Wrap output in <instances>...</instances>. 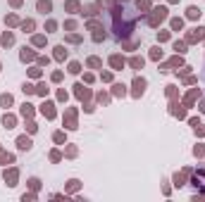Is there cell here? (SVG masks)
<instances>
[{"mask_svg": "<svg viewBox=\"0 0 205 202\" xmlns=\"http://www.w3.org/2000/svg\"><path fill=\"white\" fill-rule=\"evenodd\" d=\"M203 38H205V29H203V26L193 29V34L188 36V40H203Z\"/></svg>", "mask_w": 205, "mask_h": 202, "instance_id": "cell-7", "label": "cell"}, {"mask_svg": "<svg viewBox=\"0 0 205 202\" xmlns=\"http://www.w3.org/2000/svg\"><path fill=\"white\" fill-rule=\"evenodd\" d=\"M5 181H10L7 186H17V183H14V181H17V171H10V174L5 171Z\"/></svg>", "mask_w": 205, "mask_h": 202, "instance_id": "cell-13", "label": "cell"}, {"mask_svg": "<svg viewBox=\"0 0 205 202\" xmlns=\"http://www.w3.org/2000/svg\"><path fill=\"white\" fill-rule=\"evenodd\" d=\"M36 10L43 12V14H48V12L53 10V2H50V0H38V2H36Z\"/></svg>", "mask_w": 205, "mask_h": 202, "instance_id": "cell-5", "label": "cell"}, {"mask_svg": "<svg viewBox=\"0 0 205 202\" xmlns=\"http://www.w3.org/2000/svg\"><path fill=\"white\" fill-rule=\"evenodd\" d=\"M0 105H2V107H10V105H12V95H10V93H7V95H0Z\"/></svg>", "mask_w": 205, "mask_h": 202, "instance_id": "cell-15", "label": "cell"}, {"mask_svg": "<svg viewBox=\"0 0 205 202\" xmlns=\"http://www.w3.org/2000/svg\"><path fill=\"white\" fill-rule=\"evenodd\" d=\"M200 112H205V100H203V102H200Z\"/></svg>", "mask_w": 205, "mask_h": 202, "instance_id": "cell-39", "label": "cell"}, {"mask_svg": "<svg viewBox=\"0 0 205 202\" xmlns=\"http://www.w3.org/2000/svg\"><path fill=\"white\" fill-rule=\"evenodd\" d=\"M117 2H129V0H117Z\"/></svg>", "mask_w": 205, "mask_h": 202, "instance_id": "cell-40", "label": "cell"}, {"mask_svg": "<svg viewBox=\"0 0 205 202\" xmlns=\"http://www.w3.org/2000/svg\"><path fill=\"white\" fill-rule=\"evenodd\" d=\"M45 29H48V31H55V29H57V24H55V22H48V24H45Z\"/></svg>", "mask_w": 205, "mask_h": 202, "instance_id": "cell-34", "label": "cell"}, {"mask_svg": "<svg viewBox=\"0 0 205 202\" xmlns=\"http://www.w3.org/2000/svg\"><path fill=\"white\" fill-rule=\"evenodd\" d=\"M124 93H127V91H124V86H122V83H117V86H115V95H124Z\"/></svg>", "mask_w": 205, "mask_h": 202, "instance_id": "cell-27", "label": "cell"}, {"mask_svg": "<svg viewBox=\"0 0 205 202\" xmlns=\"http://www.w3.org/2000/svg\"><path fill=\"white\" fill-rule=\"evenodd\" d=\"M143 91H145V79H141V76H136L134 79V95H143Z\"/></svg>", "mask_w": 205, "mask_h": 202, "instance_id": "cell-3", "label": "cell"}, {"mask_svg": "<svg viewBox=\"0 0 205 202\" xmlns=\"http://www.w3.org/2000/svg\"><path fill=\"white\" fill-rule=\"evenodd\" d=\"M74 88H76V95H79V98H84V95H86V91H84V86H74Z\"/></svg>", "mask_w": 205, "mask_h": 202, "instance_id": "cell-33", "label": "cell"}, {"mask_svg": "<svg viewBox=\"0 0 205 202\" xmlns=\"http://www.w3.org/2000/svg\"><path fill=\"white\" fill-rule=\"evenodd\" d=\"M148 5H150V2H148V0H136V7H138V10H145V7H148Z\"/></svg>", "mask_w": 205, "mask_h": 202, "instance_id": "cell-28", "label": "cell"}, {"mask_svg": "<svg viewBox=\"0 0 205 202\" xmlns=\"http://www.w3.org/2000/svg\"><path fill=\"white\" fill-rule=\"evenodd\" d=\"M22 91H24V93H26V95H31V93H34L36 88H34V86H29V83H24V88H22Z\"/></svg>", "mask_w": 205, "mask_h": 202, "instance_id": "cell-30", "label": "cell"}, {"mask_svg": "<svg viewBox=\"0 0 205 202\" xmlns=\"http://www.w3.org/2000/svg\"><path fill=\"white\" fill-rule=\"evenodd\" d=\"M181 26H184L181 19H172V29H174V31H181Z\"/></svg>", "mask_w": 205, "mask_h": 202, "instance_id": "cell-19", "label": "cell"}, {"mask_svg": "<svg viewBox=\"0 0 205 202\" xmlns=\"http://www.w3.org/2000/svg\"><path fill=\"white\" fill-rule=\"evenodd\" d=\"M110 64H112L115 69H122L124 67V60H122L119 55H112V57H110Z\"/></svg>", "mask_w": 205, "mask_h": 202, "instance_id": "cell-9", "label": "cell"}, {"mask_svg": "<svg viewBox=\"0 0 205 202\" xmlns=\"http://www.w3.org/2000/svg\"><path fill=\"white\" fill-rule=\"evenodd\" d=\"M41 112H43V114H45V117H48V119H53V117H55V109H53V102H45V105H43V109H41Z\"/></svg>", "mask_w": 205, "mask_h": 202, "instance_id": "cell-8", "label": "cell"}, {"mask_svg": "<svg viewBox=\"0 0 205 202\" xmlns=\"http://www.w3.org/2000/svg\"><path fill=\"white\" fill-rule=\"evenodd\" d=\"M65 57H67V50H65L62 45H57V48H55V60H60V62H62Z\"/></svg>", "mask_w": 205, "mask_h": 202, "instance_id": "cell-11", "label": "cell"}, {"mask_svg": "<svg viewBox=\"0 0 205 202\" xmlns=\"http://www.w3.org/2000/svg\"><path fill=\"white\" fill-rule=\"evenodd\" d=\"M93 40H96V43H100V40H105V31H98V34H93Z\"/></svg>", "mask_w": 205, "mask_h": 202, "instance_id": "cell-23", "label": "cell"}, {"mask_svg": "<svg viewBox=\"0 0 205 202\" xmlns=\"http://www.w3.org/2000/svg\"><path fill=\"white\" fill-rule=\"evenodd\" d=\"M22 29H24V31H26V34H29V31H31V29H34V22H31V19H29V22H24V24H22Z\"/></svg>", "mask_w": 205, "mask_h": 202, "instance_id": "cell-25", "label": "cell"}, {"mask_svg": "<svg viewBox=\"0 0 205 202\" xmlns=\"http://www.w3.org/2000/svg\"><path fill=\"white\" fill-rule=\"evenodd\" d=\"M193 152H196V157H203V155H205V147H203V145H198Z\"/></svg>", "mask_w": 205, "mask_h": 202, "instance_id": "cell-31", "label": "cell"}, {"mask_svg": "<svg viewBox=\"0 0 205 202\" xmlns=\"http://www.w3.org/2000/svg\"><path fill=\"white\" fill-rule=\"evenodd\" d=\"M131 67L134 69H143V57H134V60H131Z\"/></svg>", "mask_w": 205, "mask_h": 202, "instance_id": "cell-17", "label": "cell"}, {"mask_svg": "<svg viewBox=\"0 0 205 202\" xmlns=\"http://www.w3.org/2000/svg\"><path fill=\"white\" fill-rule=\"evenodd\" d=\"M186 14H188V19H198V17H200V10H198V7H188Z\"/></svg>", "mask_w": 205, "mask_h": 202, "instance_id": "cell-12", "label": "cell"}, {"mask_svg": "<svg viewBox=\"0 0 205 202\" xmlns=\"http://www.w3.org/2000/svg\"><path fill=\"white\" fill-rule=\"evenodd\" d=\"M67 10H69V12H76V10H79V2H76V0H69V2H67Z\"/></svg>", "mask_w": 205, "mask_h": 202, "instance_id": "cell-20", "label": "cell"}, {"mask_svg": "<svg viewBox=\"0 0 205 202\" xmlns=\"http://www.w3.org/2000/svg\"><path fill=\"white\" fill-rule=\"evenodd\" d=\"M14 121H17V119H14L12 114H5V117H2V126H5V129H12Z\"/></svg>", "mask_w": 205, "mask_h": 202, "instance_id": "cell-10", "label": "cell"}, {"mask_svg": "<svg viewBox=\"0 0 205 202\" xmlns=\"http://www.w3.org/2000/svg\"><path fill=\"white\" fill-rule=\"evenodd\" d=\"M84 14L86 17H93V14H98V7L96 5H88V7H84Z\"/></svg>", "mask_w": 205, "mask_h": 202, "instance_id": "cell-14", "label": "cell"}, {"mask_svg": "<svg viewBox=\"0 0 205 202\" xmlns=\"http://www.w3.org/2000/svg\"><path fill=\"white\" fill-rule=\"evenodd\" d=\"M160 55H162V52H160V48H155V50L150 52V57H153V60H160Z\"/></svg>", "mask_w": 205, "mask_h": 202, "instance_id": "cell-32", "label": "cell"}, {"mask_svg": "<svg viewBox=\"0 0 205 202\" xmlns=\"http://www.w3.org/2000/svg\"><path fill=\"white\" fill-rule=\"evenodd\" d=\"M12 43H14V36H12V34H5V36H2V45H12Z\"/></svg>", "mask_w": 205, "mask_h": 202, "instance_id": "cell-18", "label": "cell"}, {"mask_svg": "<svg viewBox=\"0 0 205 202\" xmlns=\"http://www.w3.org/2000/svg\"><path fill=\"white\" fill-rule=\"evenodd\" d=\"M69 71H72V74H79V71H81V64H79V62H72V64H69Z\"/></svg>", "mask_w": 205, "mask_h": 202, "instance_id": "cell-21", "label": "cell"}, {"mask_svg": "<svg viewBox=\"0 0 205 202\" xmlns=\"http://www.w3.org/2000/svg\"><path fill=\"white\" fill-rule=\"evenodd\" d=\"M65 140V133H55V143H62Z\"/></svg>", "mask_w": 205, "mask_h": 202, "instance_id": "cell-38", "label": "cell"}, {"mask_svg": "<svg viewBox=\"0 0 205 202\" xmlns=\"http://www.w3.org/2000/svg\"><path fill=\"white\" fill-rule=\"evenodd\" d=\"M31 57H34V55H31V52H29V48H24V52H22V60H24V62H26V60H31Z\"/></svg>", "mask_w": 205, "mask_h": 202, "instance_id": "cell-29", "label": "cell"}, {"mask_svg": "<svg viewBox=\"0 0 205 202\" xmlns=\"http://www.w3.org/2000/svg\"><path fill=\"white\" fill-rule=\"evenodd\" d=\"M172 67H181V57H174L172 60Z\"/></svg>", "mask_w": 205, "mask_h": 202, "instance_id": "cell-35", "label": "cell"}, {"mask_svg": "<svg viewBox=\"0 0 205 202\" xmlns=\"http://www.w3.org/2000/svg\"><path fill=\"white\" fill-rule=\"evenodd\" d=\"M174 50H176V52H186V43H179V40H176V43H174Z\"/></svg>", "mask_w": 205, "mask_h": 202, "instance_id": "cell-22", "label": "cell"}, {"mask_svg": "<svg viewBox=\"0 0 205 202\" xmlns=\"http://www.w3.org/2000/svg\"><path fill=\"white\" fill-rule=\"evenodd\" d=\"M36 91H38V93H41V95H45V93H48V88H45V86H43V83H41V86H38V88H36Z\"/></svg>", "mask_w": 205, "mask_h": 202, "instance_id": "cell-36", "label": "cell"}, {"mask_svg": "<svg viewBox=\"0 0 205 202\" xmlns=\"http://www.w3.org/2000/svg\"><path fill=\"white\" fill-rule=\"evenodd\" d=\"M193 186L200 188V190H205V169L196 171V176H193Z\"/></svg>", "mask_w": 205, "mask_h": 202, "instance_id": "cell-4", "label": "cell"}, {"mask_svg": "<svg viewBox=\"0 0 205 202\" xmlns=\"http://www.w3.org/2000/svg\"><path fill=\"white\" fill-rule=\"evenodd\" d=\"M31 112H34V109H31V105H29V102H24V105H22V114H24V117H31Z\"/></svg>", "mask_w": 205, "mask_h": 202, "instance_id": "cell-16", "label": "cell"}, {"mask_svg": "<svg viewBox=\"0 0 205 202\" xmlns=\"http://www.w3.org/2000/svg\"><path fill=\"white\" fill-rule=\"evenodd\" d=\"M26 129H29V133H34V131H36V124H34V121H29V124H26Z\"/></svg>", "mask_w": 205, "mask_h": 202, "instance_id": "cell-37", "label": "cell"}, {"mask_svg": "<svg viewBox=\"0 0 205 202\" xmlns=\"http://www.w3.org/2000/svg\"><path fill=\"white\" fill-rule=\"evenodd\" d=\"M88 67H100V60L98 57H88Z\"/></svg>", "mask_w": 205, "mask_h": 202, "instance_id": "cell-26", "label": "cell"}, {"mask_svg": "<svg viewBox=\"0 0 205 202\" xmlns=\"http://www.w3.org/2000/svg\"><path fill=\"white\" fill-rule=\"evenodd\" d=\"M34 45H45V36H34Z\"/></svg>", "mask_w": 205, "mask_h": 202, "instance_id": "cell-24", "label": "cell"}, {"mask_svg": "<svg viewBox=\"0 0 205 202\" xmlns=\"http://www.w3.org/2000/svg\"><path fill=\"white\" fill-rule=\"evenodd\" d=\"M165 17H167V10H165V7H160V10H155V12L148 17V24H150V26H158Z\"/></svg>", "mask_w": 205, "mask_h": 202, "instance_id": "cell-2", "label": "cell"}, {"mask_svg": "<svg viewBox=\"0 0 205 202\" xmlns=\"http://www.w3.org/2000/svg\"><path fill=\"white\" fill-rule=\"evenodd\" d=\"M124 5H127V2H119V5L112 7V31H115L117 38L131 36L134 29H136V22H138V14L129 12Z\"/></svg>", "mask_w": 205, "mask_h": 202, "instance_id": "cell-1", "label": "cell"}, {"mask_svg": "<svg viewBox=\"0 0 205 202\" xmlns=\"http://www.w3.org/2000/svg\"><path fill=\"white\" fill-rule=\"evenodd\" d=\"M17 145H19V150H29V147H31V138L19 135V138H17Z\"/></svg>", "mask_w": 205, "mask_h": 202, "instance_id": "cell-6", "label": "cell"}]
</instances>
